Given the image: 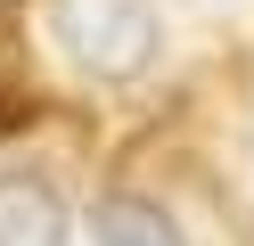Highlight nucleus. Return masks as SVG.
Returning a JSON list of instances; mask_svg holds the SVG:
<instances>
[{"label":"nucleus","instance_id":"obj_1","mask_svg":"<svg viewBox=\"0 0 254 246\" xmlns=\"http://www.w3.org/2000/svg\"><path fill=\"white\" fill-rule=\"evenodd\" d=\"M58 41L74 49V66L99 82H131L148 74L156 41H164V25H156V0H58L50 8Z\"/></svg>","mask_w":254,"mask_h":246},{"label":"nucleus","instance_id":"obj_2","mask_svg":"<svg viewBox=\"0 0 254 246\" xmlns=\"http://www.w3.org/2000/svg\"><path fill=\"white\" fill-rule=\"evenodd\" d=\"M0 246H66V205L50 180H33V172L0 180Z\"/></svg>","mask_w":254,"mask_h":246},{"label":"nucleus","instance_id":"obj_3","mask_svg":"<svg viewBox=\"0 0 254 246\" xmlns=\"http://www.w3.org/2000/svg\"><path fill=\"white\" fill-rule=\"evenodd\" d=\"M90 238L99 246H181V230L156 205H139V197H107V205L90 213Z\"/></svg>","mask_w":254,"mask_h":246},{"label":"nucleus","instance_id":"obj_4","mask_svg":"<svg viewBox=\"0 0 254 246\" xmlns=\"http://www.w3.org/2000/svg\"><path fill=\"white\" fill-rule=\"evenodd\" d=\"M25 98H33V49H25V25H17V8L0 0V131L25 115Z\"/></svg>","mask_w":254,"mask_h":246}]
</instances>
